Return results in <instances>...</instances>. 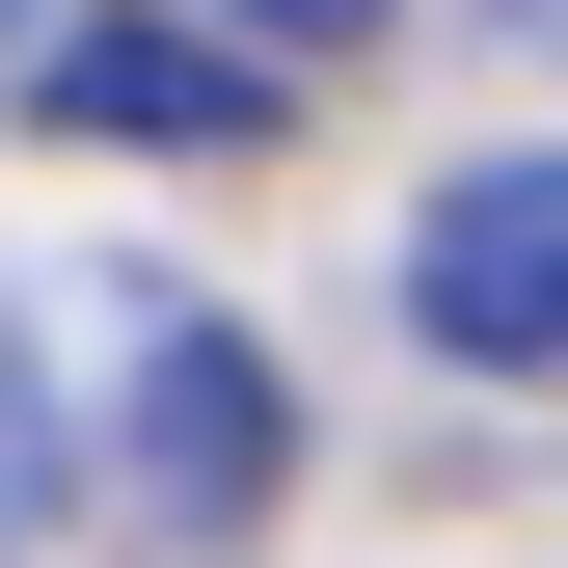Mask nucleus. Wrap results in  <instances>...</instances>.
<instances>
[{
    "label": "nucleus",
    "instance_id": "obj_1",
    "mask_svg": "<svg viewBox=\"0 0 568 568\" xmlns=\"http://www.w3.org/2000/svg\"><path fill=\"white\" fill-rule=\"evenodd\" d=\"M0 460H54V487L135 515V541H244L271 460H298V406H271V352H244L217 298L54 244L28 298H0Z\"/></svg>",
    "mask_w": 568,
    "mask_h": 568
},
{
    "label": "nucleus",
    "instance_id": "obj_2",
    "mask_svg": "<svg viewBox=\"0 0 568 568\" xmlns=\"http://www.w3.org/2000/svg\"><path fill=\"white\" fill-rule=\"evenodd\" d=\"M406 325L460 379H568V163H460L406 217Z\"/></svg>",
    "mask_w": 568,
    "mask_h": 568
},
{
    "label": "nucleus",
    "instance_id": "obj_3",
    "mask_svg": "<svg viewBox=\"0 0 568 568\" xmlns=\"http://www.w3.org/2000/svg\"><path fill=\"white\" fill-rule=\"evenodd\" d=\"M54 82V135H190V163H217V135L271 109V54H163V28H82V54H28Z\"/></svg>",
    "mask_w": 568,
    "mask_h": 568
},
{
    "label": "nucleus",
    "instance_id": "obj_4",
    "mask_svg": "<svg viewBox=\"0 0 568 568\" xmlns=\"http://www.w3.org/2000/svg\"><path fill=\"white\" fill-rule=\"evenodd\" d=\"M244 54H352V28H406V0H217Z\"/></svg>",
    "mask_w": 568,
    "mask_h": 568
}]
</instances>
